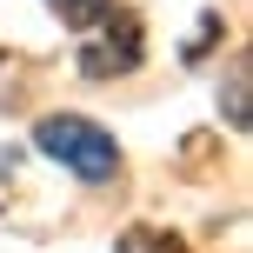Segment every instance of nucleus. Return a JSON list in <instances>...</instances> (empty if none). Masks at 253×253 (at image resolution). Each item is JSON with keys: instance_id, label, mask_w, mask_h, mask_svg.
<instances>
[{"instance_id": "obj_1", "label": "nucleus", "mask_w": 253, "mask_h": 253, "mask_svg": "<svg viewBox=\"0 0 253 253\" xmlns=\"http://www.w3.org/2000/svg\"><path fill=\"white\" fill-rule=\"evenodd\" d=\"M34 147L47 153V160H60L67 173H80L87 187H100V180L120 173L114 133L93 126V120H80V114H47V120H34Z\"/></svg>"}, {"instance_id": "obj_2", "label": "nucleus", "mask_w": 253, "mask_h": 253, "mask_svg": "<svg viewBox=\"0 0 253 253\" xmlns=\"http://www.w3.org/2000/svg\"><path fill=\"white\" fill-rule=\"evenodd\" d=\"M93 27H100V34L80 40V74L87 80H120V74H133V67L147 60V27H140V13L107 7Z\"/></svg>"}, {"instance_id": "obj_3", "label": "nucleus", "mask_w": 253, "mask_h": 253, "mask_svg": "<svg viewBox=\"0 0 253 253\" xmlns=\"http://www.w3.org/2000/svg\"><path fill=\"white\" fill-rule=\"evenodd\" d=\"M120 253H193V247L167 227H133V233H120Z\"/></svg>"}, {"instance_id": "obj_4", "label": "nucleus", "mask_w": 253, "mask_h": 253, "mask_svg": "<svg viewBox=\"0 0 253 253\" xmlns=\"http://www.w3.org/2000/svg\"><path fill=\"white\" fill-rule=\"evenodd\" d=\"M227 126H233V133H247V126H253V100H247V67H233V74H227Z\"/></svg>"}, {"instance_id": "obj_5", "label": "nucleus", "mask_w": 253, "mask_h": 253, "mask_svg": "<svg viewBox=\"0 0 253 253\" xmlns=\"http://www.w3.org/2000/svg\"><path fill=\"white\" fill-rule=\"evenodd\" d=\"M47 7H53V13H60V20H67V27H93V20H100V13H107V7H114V0H47Z\"/></svg>"}, {"instance_id": "obj_6", "label": "nucleus", "mask_w": 253, "mask_h": 253, "mask_svg": "<svg viewBox=\"0 0 253 253\" xmlns=\"http://www.w3.org/2000/svg\"><path fill=\"white\" fill-rule=\"evenodd\" d=\"M213 40H220V13H207V20L193 27V40H187V60H200V53L213 47Z\"/></svg>"}]
</instances>
